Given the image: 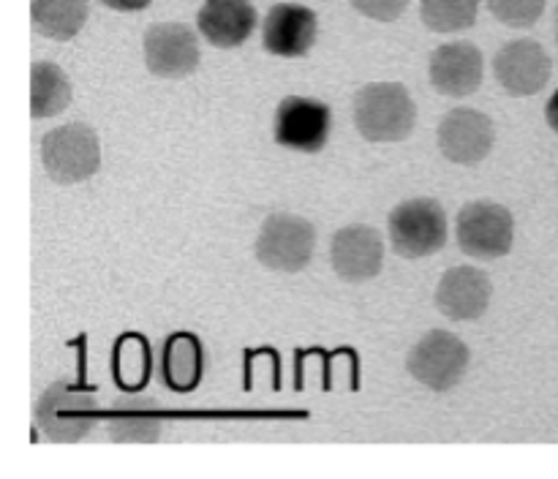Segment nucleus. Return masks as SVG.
Instances as JSON below:
<instances>
[{
  "instance_id": "1",
  "label": "nucleus",
  "mask_w": 558,
  "mask_h": 479,
  "mask_svg": "<svg viewBox=\"0 0 558 479\" xmlns=\"http://www.w3.org/2000/svg\"><path fill=\"white\" fill-rule=\"evenodd\" d=\"M354 125L368 142H403L417 123V107L401 82H371L354 96Z\"/></svg>"
},
{
  "instance_id": "2",
  "label": "nucleus",
  "mask_w": 558,
  "mask_h": 479,
  "mask_svg": "<svg viewBox=\"0 0 558 479\" xmlns=\"http://www.w3.org/2000/svg\"><path fill=\"white\" fill-rule=\"evenodd\" d=\"M33 419L44 439L54 444H74L96 428L98 401L93 390L74 386L69 381H54L38 395Z\"/></svg>"
},
{
  "instance_id": "3",
  "label": "nucleus",
  "mask_w": 558,
  "mask_h": 479,
  "mask_svg": "<svg viewBox=\"0 0 558 479\" xmlns=\"http://www.w3.org/2000/svg\"><path fill=\"white\" fill-rule=\"evenodd\" d=\"M44 172L60 185L85 183L101 167V142L85 123H65L44 134L41 139Z\"/></svg>"
},
{
  "instance_id": "4",
  "label": "nucleus",
  "mask_w": 558,
  "mask_h": 479,
  "mask_svg": "<svg viewBox=\"0 0 558 479\" xmlns=\"http://www.w3.org/2000/svg\"><path fill=\"white\" fill-rule=\"evenodd\" d=\"M396 254L407 259L434 256L447 243V212L436 199H407L387 216Z\"/></svg>"
},
{
  "instance_id": "5",
  "label": "nucleus",
  "mask_w": 558,
  "mask_h": 479,
  "mask_svg": "<svg viewBox=\"0 0 558 479\" xmlns=\"http://www.w3.org/2000/svg\"><path fill=\"white\" fill-rule=\"evenodd\" d=\"M316 248L314 223L294 212H272L256 237V259L276 272H300L311 265Z\"/></svg>"
},
{
  "instance_id": "6",
  "label": "nucleus",
  "mask_w": 558,
  "mask_h": 479,
  "mask_svg": "<svg viewBox=\"0 0 558 479\" xmlns=\"http://www.w3.org/2000/svg\"><path fill=\"white\" fill-rule=\"evenodd\" d=\"M469 346L447 330H430L409 352L407 370L414 381L434 392H447L461 384L469 368Z\"/></svg>"
},
{
  "instance_id": "7",
  "label": "nucleus",
  "mask_w": 558,
  "mask_h": 479,
  "mask_svg": "<svg viewBox=\"0 0 558 479\" xmlns=\"http://www.w3.org/2000/svg\"><path fill=\"white\" fill-rule=\"evenodd\" d=\"M515 218L499 201H469L458 212V248L480 261L501 259L512 250Z\"/></svg>"
},
{
  "instance_id": "8",
  "label": "nucleus",
  "mask_w": 558,
  "mask_h": 479,
  "mask_svg": "<svg viewBox=\"0 0 558 479\" xmlns=\"http://www.w3.org/2000/svg\"><path fill=\"white\" fill-rule=\"evenodd\" d=\"M332 131V109L319 98L287 96L276 109V123H272V136L281 147L298 152L325 150Z\"/></svg>"
},
{
  "instance_id": "9",
  "label": "nucleus",
  "mask_w": 558,
  "mask_h": 479,
  "mask_svg": "<svg viewBox=\"0 0 558 479\" xmlns=\"http://www.w3.org/2000/svg\"><path fill=\"white\" fill-rule=\"evenodd\" d=\"M142 49L147 71L161 79H183L199 69V38L183 22H158L147 27Z\"/></svg>"
},
{
  "instance_id": "10",
  "label": "nucleus",
  "mask_w": 558,
  "mask_h": 479,
  "mask_svg": "<svg viewBox=\"0 0 558 479\" xmlns=\"http://www.w3.org/2000/svg\"><path fill=\"white\" fill-rule=\"evenodd\" d=\"M436 142H439V150L447 161L474 167V163L485 161L494 150L496 125L480 109L458 107L441 118Z\"/></svg>"
},
{
  "instance_id": "11",
  "label": "nucleus",
  "mask_w": 558,
  "mask_h": 479,
  "mask_svg": "<svg viewBox=\"0 0 558 479\" xmlns=\"http://www.w3.org/2000/svg\"><path fill=\"white\" fill-rule=\"evenodd\" d=\"M494 74L501 90L515 98H526L537 96L548 85L554 63L543 44L534 38H515L496 52Z\"/></svg>"
},
{
  "instance_id": "12",
  "label": "nucleus",
  "mask_w": 558,
  "mask_h": 479,
  "mask_svg": "<svg viewBox=\"0 0 558 479\" xmlns=\"http://www.w3.org/2000/svg\"><path fill=\"white\" fill-rule=\"evenodd\" d=\"M319 36V16L300 3H278L262 22V44L276 58H305Z\"/></svg>"
},
{
  "instance_id": "13",
  "label": "nucleus",
  "mask_w": 558,
  "mask_h": 479,
  "mask_svg": "<svg viewBox=\"0 0 558 479\" xmlns=\"http://www.w3.org/2000/svg\"><path fill=\"white\" fill-rule=\"evenodd\" d=\"M330 261L338 278L349 283H365L376 278L385 265V240L379 229L365 223L338 229L330 243Z\"/></svg>"
},
{
  "instance_id": "14",
  "label": "nucleus",
  "mask_w": 558,
  "mask_h": 479,
  "mask_svg": "<svg viewBox=\"0 0 558 479\" xmlns=\"http://www.w3.org/2000/svg\"><path fill=\"white\" fill-rule=\"evenodd\" d=\"M428 76L436 93L450 98H466L483 85V52L469 41L441 44L430 52Z\"/></svg>"
},
{
  "instance_id": "15",
  "label": "nucleus",
  "mask_w": 558,
  "mask_h": 479,
  "mask_svg": "<svg viewBox=\"0 0 558 479\" xmlns=\"http://www.w3.org/2000/svg\"><path fill=\"white\" fill-rule=\"evenodd\" d=\"M490 294H494V286H490L488 272L472 265L452 267L436 286V308L452 321H474L485 316Z\"/></svg>"
},
{
  "instance_id": "16",
  "label": "nucleus",
  "mask_w": 558,
  "mask_h": 479,
  "mask_svg": "<svg viewBox=\"0 0 558 479\" xmlns=\"http://www.w3.org/2000/svg\"><path fill=\"white\" fill-rule=\"evenodd\" d=\"M256 14L251 0H205L196 14L202 38L218 49H234L248 41L256 30Z\"/></svg>"
},
{
  "instance_id": "17",
  "label": "nucleus",
  "mask_w": 558,
  "mask_h": 479,
  "mask_svg": "<svg viewBox=\"0 0 558 479\" xmlns=\"http://www.w3.org/2000/svg\"><path fill=\"white\" fill-rule=\"evenodd\" d=\"M163 417L153 397L125 395L107 414V433L118 444H153L161 439Z\"/></svg>"
},
{
  "instance_id": "18",
  "label": "nucleus",
  "mask_w": 558,
  "mask_h": 479,
  "mask_svg": "<svg viewBox=\"0 0 558 479\" xmlns=\"http://www.w3.org/2000/svg\"><path fill=\"white\" fill-rule=\"evenodd\" d=\"M158 373L174 392H191L199 386L205 373V348L194 332H174L161 343L158 352Z\"/></svg>"
},
{
  "instance_id": "19",
  "label": "nucleus",
  "mask_w": 558,
  "mask_h": 479,
  "mask_svg": "<svg viewBox=\"0 0 558 479\" xmlns=\"http://www.w3.org/2000/svg\"><path fill=\"white\" fill-rule=\"evenodd\" d=\"M90 5L87 0H33V30L52 41H71L85 27Z\"/></svg>"
},
{
  "instance_id": "20",
  "label": "nucleus",
  "mask_w": 558,
  "mask_h": 479,
  "mask_svg": "<svg viewBox=\"0 0 558 479\" xmlns=\"http://www.w3.org/2000/svg\"><path fill=\"white\" fill-rule=\"evenodd\" d=\"M71 103V82L60 65L36 60L31 69V114L36 120L54 118Z\"/></svg>"
},
{
  "instance_id": "21",
  "label": "nucleus",
  "mask_w": 558,
  "mask_h": 479,
  "mask_svg": "<svg viewBox=\"0 0 558 479\" xmlns=\"http://www.w3.org/2000/svg\"><path fill=\"white\" fill-rule=\"evenodd\" d=\"M153 373V354L150 343L142 335H123L114 343L112 352V376L114 384L123 392L145 390Z\"/></svg>"
},
{
  "instance_id": "22",
  "label": "nucleus",
  "mask_w": 558,
  "mask_h": 479,
  "mask_svg": "<svg viewBox=\"0 0 558 479\" xmlns=\"http://www.w3.org/2000/svg\"><path fill=\"white\" fill-rule=\"evenodd\" d=\"M477 14L480 0H420V16L434 33L469 30Z\"/></svg>"
},
{
  "instance_id": "23",
  "label": "nucleus",
  "mask_w": 558,
  "mask_h": 479,
  "mask_svg": "<svg viewBox=\"0 0 558 479\" xmlns=\"http://www.w3.org/2000/svg\"><path fill=\"white\" fill-rule=\"evenodd\" d=\"M548 0H488L490 14L507 27H532L545 14Z\"/></svg>"
},
{
  "instance_id": "24",
  "label": "nucleus",
  "mask_w": 558,
  "mask_h": 479,
  "mask_svg": "<svg viewBox=\"0 0 558 479\" xmlns=\"http://www.w3.org/2000/svg\"><path fill=\"white\" fill-rule=\"evenodd\" d=\"M357 14L374 22H396L409 9V0H349Z\"/></svg>"
},
{
  "instance_id": "25",
  "label": "nucleus",
  "mask_w": 558,
  "mask_h": 479,
  "mask_svg": "<svg viewBox=\"0 0 558 479\" xmlns=\"http://www.w3.org/2000/svg\"><path fill=\"white\" fill-rule=\"evenodd\" d=\"M107 9L123 11V14H131V11H145L153 0H101Z\"/></svg>"
},
{
  "instance_id": "26",
  "label": "nucleus",
  "mask_w": 558,
  "mask_h": 479,
  "mask_svg": "<svg viewBox=\"0 0 558 479\" xmlns=\"http://www.w3.org/2000/svg\"><path fill=\"white\" fill-rule=\"evenodd\" d=\"M545 120H548L550 128L558 134V87H556L554 96L548 98V103H545Z\"/></svg>"
},
{
  "instance_id": "27",
  "label": "nucleus",
  "mask_w": 558,
  "mask_h": 479,
  "mask_svg": "<svg viewBox=\"0 0 558 479\" xmlns=\"http://www.w3.org/2000/svg\"><path fill=\"white\" fill-rule=\"evenodd\" d=\"M556 41H558V11H556Z\"/></svg>"
}]
</instances>
